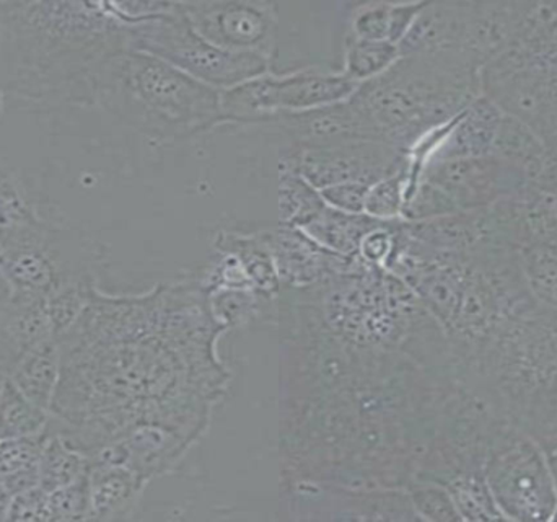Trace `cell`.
Returning <instances> with one entry per match:
<instances>
[{"mask_svg":"<svg viewBox=\"0 0 557 522\" xmlns=\"http://www.w3.org/2000/svg\"><path fill=\"white\" fill-rule=\"evenodd\" d=\"M463 521L504 520L491 494L484 471L467 472L445 485Z\"/></svg>","mask_w":557,"mask_h":522,"instance_id":"obj_28","label":"cell"},{"mask_svg":"<svg viewBox=\"0 0 557 522\" xmlns=\"http://www.w3.org/2000/svg\"><path fill=\"white\" fill-rule=\"evenodd\" d=\"M326 203L320 192L297 169V162L292 159V166L282 172L281 177V213L285 226L304 229L326 209Z\"/></svg>","mask_w":557,"mask_h":522,"instance_id":"obj_27","label":"cell"},{"mask_svg":"<svg viewBox=\"0 0 557 522\" xmlns=\"http://www.w3.org/2000/svg\"><path fill=\"white\" fill-rule=\"evenodd\" d=\"M49 521L90 520V484L88 474L81 481L51 491L48 497Z\"/></svg>","mask_w":557,"mask_h":522,"instance_id":"obj_30","label":"cell"},{"mask_svg":"<svg viewBox=\"0 0 557 522\" xmlns=\"http://www.w3.org/2000/svg\"><path fill=\"white\" fill-rule=\"evenodd\" d=\"M36 215L22 186L0 162V228L35 221Z\"/></svg>","mask_w":557,"mask_h":522,"instance_id":"obj_32","label":"cell"},{"mask_svg":"<svg viewBox=\"0 0 557 522\" xmlns=\"http://www.w3.org/2000/svg\"><path fill=\"white\" fill-rule=\"evenodd\" d=\"M535 2H425L399 43L401 58L483 72L522 32Z\"/></svg>","mask_w":557,"mask_h":522,"instance_id":"obj_7","label":"cell"},{"mask_svg":"<svg viewBox=\"0 0 557 522\" xmlns=\"http://www.w3.org/2000/svg\"><path fill=\"white\" fill-rule=\"evenodd\" d=\"M556 203H557V195H556Z\"/></svg>","mask_w":557,"mask_h":522,"instance_id":"obj_40","label":"cell"},{"mask_svg":"<svg viewBox=\"0 0 557 522\" xmlns=\"http://www.w3.org/2000/svg\"><path fill=\"white\" fill-rule=\"evenodd\" d=\"M55 337L46 299L13 292L0 317V369L7 374L42 341Z\"/></svg>","mask_w":557,"mask_h":522,"instance_id":"obj_17","label":"cell"},{"mask_svg":"<svg viewBox=\"0 0 557 522\" xmlns=\"http://www.w3.org/2000/svg\"><path fill=\"white\" fill-rule=\"evenodd\" d=\"M360 84L343 72L300 69L288 74L273 72L221 92L222 124H258L277 113H301L349 100Z\"/></svg>","mask_w":557,"mask_h":522,"instance_id":"obj_12","label":"cell"},{"mask_svg":"<svg viewBox=\"0 0 557 522\" xmlns=\"http://www.w3.org/2000/svg\"><path fill=\"white\" fill-rule=\"evenodd\" d=\"M9 380L35 405L51 412L61 380V348L49 338L29 351L9 374Z\"/></svg>","mask_w":557,"mask_h":522,"instance_id":"obj_19","label":"cell"},{"mask_svg":"<svg viewBox=\"0 0 557 522\" xmlns=\"http://www.w3.org/2000/svg\"><path fill=\"white\" fill-rule=\"evenodd\" d=\"M46 436L48 429L35 436L0 439V478L13 497L39 487V459Z\"/></svg>","mask_w":557,"mask_h":522,"instance_id":"obj_22","label":"cell"},{"mask_svg":"<svg viewBox=\"0 0 557 522\" xmlns=\"http://www.w3.org/2000/svg\"><path fill=\"white\" fill-rule=\"evenodd\" d=\"M13 495L10 494L7 485L0 478V521H7V513H9L10 503H12Z\"/></svg>","mask_w":557,"mask_h":522,"instance_id":"obj_35","label":"cell"},{"mask_svg":"<svg viewBox=\"0 0 557 522\" xmlns=\"http://www.w3.org/2000/svg\"><path fill=\"white\" fill-rule=\"evenodd\" d=\"M218 248L221 252L234 254L240 260L248 278L251 279L255 289L260 294L271 295L277 291L281 281H278L276 265H274L273 255H271L263 234L221 235Z\"/></svg>","mask_w":557,"mask_h":522,"instance_id":"obj_24","label":"cell"},{"mask_svg":"<svg viewBox=\"0 0 557 522\" xmlns=\"http://www.w3.org/2000/svg\"><path fill=\"white\" fill-rule=\"evenodd\" d=\"M10 298H12V288H10L9 282H7V279L2 276V272H0V317H2L3 311H5Z\"/></svg>","mask_w":557,"mask_h":522,"instance_id":"obj_36","label":"cell"},{"mask_svg":"<svg viewBox=\"0 0 557 522\" xmlns=\"http://www.w3.org/2000/svg\"><path fill=\"white\" fill-rule=\"evenodd\" d=\"M484 477L507 521H553L557 487L548 452L525 433L509 428L484 462Z\"/></svg>","mask_w":557,"mask_h":522,"instance_id":"obj_11","label":"cell"},{"mask_svg":"<svg viewBox=\"0 0 557 522\" xmlns=\"http://www.w3.org/2000/svg\"><path fill=\"white\" fill-rule=\"evenodd\" d=\"M457 380L486 397L512 428L557 448V314L532 302L458 357Z\"/></svg>","mask_w":557,"mask_h":522,"instance_id":"obj_3","label":"cell"},{"mask_svg":"<svg viewBox=\"0 0 557 522\" xmlns=\"http://www.w3.org/2000/svg\"><path fill=\"white\" fill-rule=\"evenodd\" d=\"M224 331L201 282L140 294L95 289L58 338L61 380L51 428L90 459L136 426L152 425L153 405L172 390L215 389L225 379L215 354Z\"/></svg>","mask_w":557,"mask_h":522,"instance_id":"obj_1","label":"cell"},{"mask_svg":"<svg viewBox=\"0 0 557 522\" xmlns=\"http://www.w3.org/2000/svg\"><path fill=\"white\" fill-rule=\"evenodd\" d=\"M424 3H357L350 13L349 35L367 41H386L399 46Z\"/></svg>","mask_w":557,"mask_h":522,"instance_id":"obj_20","label":"cell"},{"mask_svg":"<svg viewBox=\"0 0 557 522\" xmlns=\"http://www.w3.org/2000/svg\"><path fill=\"white\" fill-rule=\"evenodd\" d=\"M549 245H552V247H553V248H555L556 254H557V238H556V239H555V241H553V242H552V244H549Z\"/></svg>","mask_w":557,"mask_h":522,"instance_id":"obj_39","label":"cell"},{"mask_svg":"<svg viewBox=\"0 0 557 522\" xmlns=\"http://www.w3.org/2000/svg\"><path fill=\"white\" fill-rule=\"evenodd\" d=\"M264 241L273 255L278 281L292 288H313L362 265L359 257H343L321 247L301 229L285 228L264 232Z\"/></svg>","mask_w":557,"mask_h":522,"instance_id":"obj_15","label":"cell"},{"mask_svg":"<svg viewBox=\"0 0 557 522\" xmlns=\"http://www.w3.org/2000/svg\"><path fill=\"white\" fill-rule=\"evenodd\" d=\"M530 189L519 167L499 157L428 162L403 206L405 221L490 208Z\"/></svg>","mask_w":557,"mask_h":522,"instance_id":"obj_9","label":"cell"},{"mask_svg":"<svg viewBox=\"0 0 557 522\" xmlns=\"http://www.w3.org/2000/svg\"><path fill=\"white\" fill-rule=\"evenodd\" d=\"M411 503L419 520L454 522L461 520L450 491L444 485L422 482L411 491Z\"/></svg>","mask_w":557,"mask_h":522,"instance_id":"obj_31","label":"cell"},{"mask_svg":"<svg viewBox=\"0 0 557 522\" xmlns=\"http://www.w3.org/2000/svg\"><path fill=\"white\" fill-rule=\"evenodd\" d=\"M162 15V13H160ZM146 2H0V94L41 100L129 51Z\"/></svg>","mask_w":557,"mask_h":522,"instance_id":"obj_2","label":"cell"},{"mask_svg":"<svg viewBox=\"0 0 557 522\" xmlns=\"http://www.w3.org/2000/svg\"><path fill=\"white\" fill-rule=\"evenodd\" d=\"M90 471V459L49 425L39 459V487L51 491L81 481Z\"/></svg>","mask_w":557,"mask_h":522,"instance_id":"obj_23","label":"cell"},{"mask_svg":"<svg viewBox=\"0 0 557 522\" xmlns=\"http://www.w3.org/2000/svg\"><path fill=\"white\" fill-rule=\"evenodd\" d=\"M144 482L124 465L90 464V520H127L139 500Z\"/></svg>","mask_w":557,"mask_h":522,"instance_id":"obj_18","label":"cell"},{"mask_svg":"<svg viewBox=\"0 0 557 522\" xmlns=\"http://www.w3.org/2000/svg\"><path fill=\"white\" fill-rule=\"evenodd\" d=\"M49 423L51 412L26 399L7 377L0 393V439L39 435Z\"/></svg>","mask_w":557,"mask_h":522,"instance_id":"obj_26","label":"cell"},{"mask_svg":"<svg viewBox=\"0 0 557 522\" xmlns=\"http://www.w3.org/2000/svg\"><path fill=\"white\" fill-rule=\"evenodd\" d=\"M481 90L557 147V2H535L516 41L481 72Z\"/></svg>","mask_w":557,"mask_h":522,"instance_id":"obj_6","label":"cell"},{"mask_svg":"<svg viewBox=\"0 0 557 522\" xmlns=\"http://www.w3.org/2000/svg\"><path fill=\"white\" fill-rule=\"evenodd\" d=\"M46 98L84 101L149 139H183L222 124L221 90L133 49L98 62Z\"/></svg>","mask_w":557,"mask_h":522,"instance_id":"obj_4","label":"cell"},{"mask_svg":"<svg viewBox=\"0 0 557 522\" xmlns=\"http://www.w3.org/2000/svg\"><path fill=\"white\" fill-rule=\"evenodd\" d=\"M548 461L549 468H552L553 477H555L556 487H557V448L548 451Z\"/></svg>","mask_w":557,"mask_h":522,"instance_id":"obj_37","label":"cell"},{"mask_svg":"<svg viewBox=\"0 0 557 522\" xmlns=\"http://www.w3.org/2000/svg\"><path fill=\"white\" fill-rule=\"evenodd\" d=\"M298 172L318 192L343 183H373L409 167V154L375 141L301 147Z\"/></svg>","mask_w":557,"mask_h":522,"instance_id":"obj_14","label":"cell"},{"mask_svg":"<svg viewBox=\"0 0 557 522\" xmlns=\"http://www.w3.org/2000/svg\"><path fill=\"white\" fill-rule=\"evenodd\" d=\"M48 491L41 487L15 495L10 503L7 521H49Z\"/></svg>","mask_w":557,"mask_h":522,"instance_id":"obj_34","label":"cell"},{"mask_svg":"<svg viewBox=\"0 0 557 522\" xmlns=\"http://www.w3.org/2000/svg\"><path fill=\"white\" fill-rule=\"evenodd\" d=\"M7 374L0 369V393H2L3 386H5Z\"/></svg>","mask_w":557,"mask_h":522,"instance_id":"obj_38","label":"cell"},{"mask_svg":"<svg viewBox=\"0 0 557 522\" xmlns=\"http://www.w3.org/2000/svg\"><path fill=\"white\" fill-rule=\"evenodd\" d=\"M370 186L372 185L367 183H343V185L321 190L320 195L330 208L350 213V215H363Z\"/></svg>","mask_w":557,"mask_h":522,"instance_id":"obj_33","label":"cell"},{"mask_svg":"<svg viewBox=\"0 0 557 522\" xmlns=\"http://www.w3.org/2000/svg\"><path fill=\"white\" fill-rule=\"evenodd\" d=\"M504 117L506 111L496 101L481 94L448 124L444 136L425 159L424 166L435 160L493 156Z\"/></svg>","mask_w":557,"mask_h":522,"instance_id":"obj_16","label":"cell"},{"mask_svg":"<svg viewBox=\"0 0 557 522\" xmlns=\"http://www.w3.org/2000/svg\"><path fill=\"white\" fill-rule=\"evenodd\" d=\"M401 58L399 48L386 41H367L347 35L344 39L343 74L357 84H366L385 74Z\"/></svg>","mask_w":557,"mask_h":522,"instance_id":"obj_25","label":"cell"},{"mask_svg":"<svg viewBox=\"0 0 557 522\" xmlns=\"http://www.w3.org/2000/svg\"><path fill=\"white\" fill-rule=\"evenodd\" d=\"M131 49L162 59L183 74L221 92L271 72V59L264 56L227 51L202 38L186 20L180 2H173L172 9L162 15L137 23Z\"/></svg>","mask_w":557,"mask_h":522,"instance_id":"obj_10","label":"cell"},{"mask_svg":"<svg viewBox=\"0 0 557 522\" xmlns=\"http://www.w3.org/2000/svg\"><path fill=\"white\" fill-rule=\"evenodd\" d=\"M481 90V72L424 58H399L350 97L380 139L411 154L425 137L450 124Z\"/></svg>","mask_w":557,"mask_h":522,"instance_id":"obj_5","label":"cell"},{"mask_svg":"<svg viewBox=\"0 0 557 522\" xmlns=\"http://www.w3.org/2000/svg\"><path fill=\"white\" fill-rule=\"evenodd\" d=\"M0 272L13 292L46 301L69 286H98L90 241L41 219L0 228Z\"/></svg>","mask_w":557,"mask_h":522,"instance_id":"obj_8","label":"cell"},{"mask_svg":"<svg viewBox=\"0 0 557 522\" xmlns=\"http://www.w3.org/2000/svg\"><path fill=\"white\" fill-rule=\"evenodd\" d=\"M193 28L219 48L271 59L276 41L273 2H180Z\"/></svg>","mask_w":557,"mask_h":522,"instance_id":"obj_13","label":"cell"},{"mask_svg":"<svg viewBox=\"0 0 557 522\" xmlns=\"http://www.w3.org/2000/svg\"><path fill=\"white\" fill-rule=\"evenodd\" d=\"M409 167L373 183L367 193L366 215L379 221H396L405 206L406 186H408Z\"/></svg>","mask_w":557,"mask_h":522,"instance_id":"obj_29","label":"cell"},{"mask_svg":"<svg viewBox=\"0 0 557 522\" xmlns=\"http://www.w3.org/2000/svg\"><path fill=\"white\" fill-rule=\"evenodd\" d=\"M385 221L370 218L369 215H350L326 206L317 219L301 231L314 242L343 257H359L360 244L373 229Z\"/></svg>","mask_w":557,"mask_h":522,"instance_id":"obj_21","label":"cell"}]
</instances>
